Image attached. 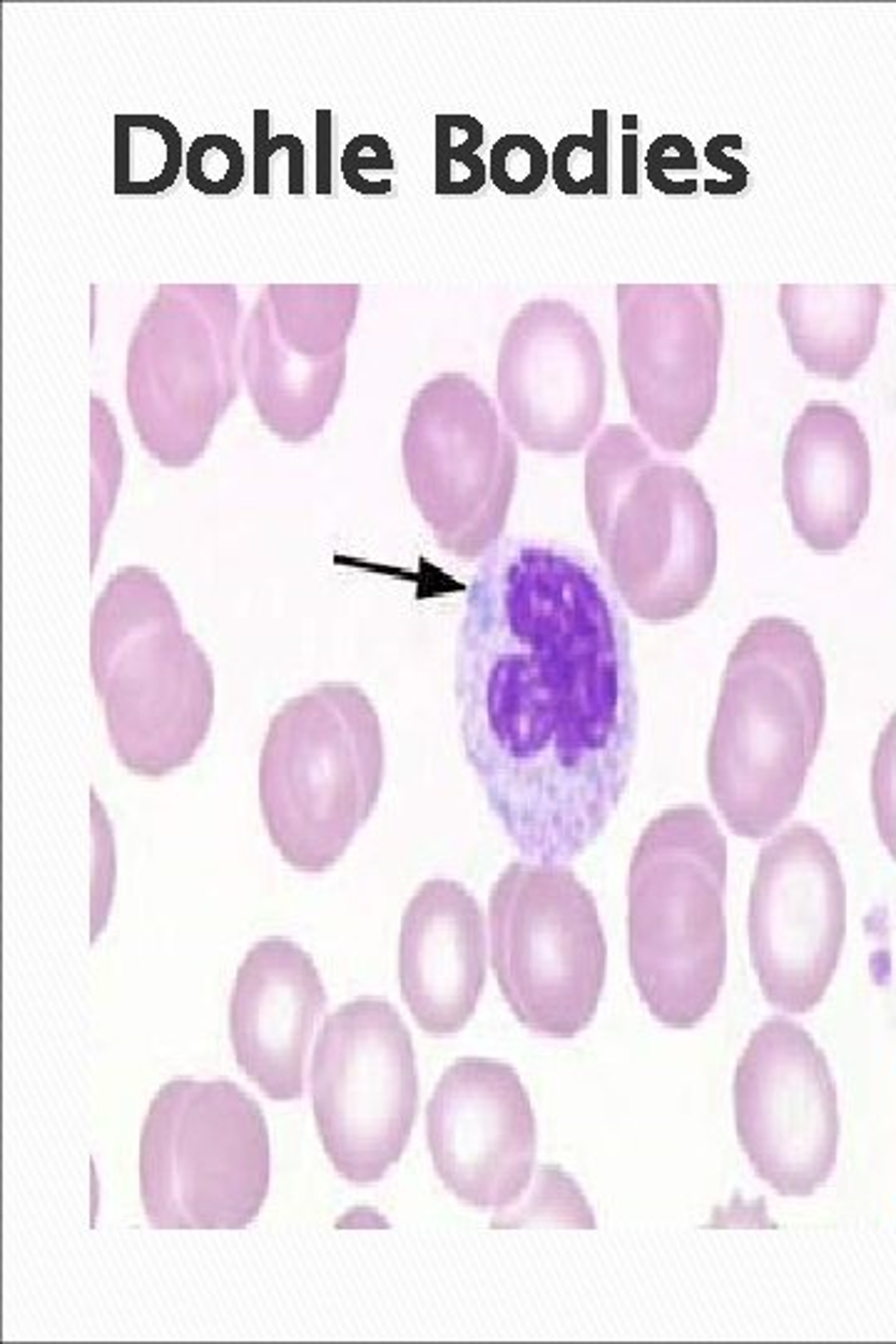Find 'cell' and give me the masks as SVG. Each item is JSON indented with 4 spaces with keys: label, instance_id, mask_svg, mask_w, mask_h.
Wrapping results in <instances>:
<instances>
[{
    "label": "cell",
    "instance_id": "6da1fadb",
    "mask_svg": "<svg viewBox=\"0 0 896 1344\" xmlns=\"http://www.w3.org/2000/svg\"><path fill=\"white\" fill-rule=\"evenodd\" d=\"M468 764L519 852L568 864L605 832L637 747L630 625L581 551L506 541L485 553L455 643Z\"/></svg>",
    "mask_w": 896,
    "mask_h": 1344
},
{
    "label": "cell",
    "instance_id": "7a4b0ae2",
    "mask_svg": "<svg viewBox=\"0 0 896 1344\" xmlns=\"http://www.w3.org/2000/svg\"><path fill=\"white\" fill-rule=\"evenodd\" d=\"M827 717V680L812 635L759 618L727 658L708 742V785L727 827L764 839L792 817Z\"/></svg>",
    "mask_w": 896,
    "mask_h": 1344
},
{
    "label": "cell",
    "instance_id": "3957f363",
    "mask_svg": "<svg viewBox=\"0 0 896 1344\" xmlns=\"http://www.w3.org/2000/svg\"><path fill=\"white\" fill-rule=\"evenodd\" d=\"M90 670L120 762L142 777L185 767L207 740L215 673L145 566L108 581L90 620Z\"/></svg>",
    "mask_w": 896,
    "mask_h": 1344
},
{
    "label": "cell",
    "instance_id": "277c9868",
    "mask_svg": "<svg viewBox=\"0 0 896 1344\" xmlns=\"http://www.w3.org/2000/svg\"><path fill=\"white\" fill-rule=\"evenodd\" d=\"M586 513L622 603L648 622L695 613L717 575V519L697 476L655 459L630 423H607L586 455Z\"/></svg>",
    "mask_w": 896,
    "mask_h": 1344
},
{
    "label": "cell",
    "instance_id": "5b68a950",
    "mask_svg": "<svg viewBox=\"0 0 896 1344\" xmlns=\"http://www.w3.org/2000/svg\"><path fill=\"white\" fill-rule=\"evenodd\" d=\"M727 839L700 804L652 819L628 875V956L648 1011L695 1029L717 1004L727 971Z\"/></svg>",
    "mask_w": 896,
    "mask_h": 1344
},
{
    "label": "cell",
    "instance_id": "8992f818",
    "mask_svg": "<svg viewBox=\"0 0 896 1344\" xmlns=\"http://www.w3.org/2000/svg\"><path fill=\"white\" fill-rule=\"evenodd\" d=\"M384 782V735L367 693L322 682L272 717L260 759V804L294 869L334 867L367 822Z\"/></svg>",
    "mask_w": 896,
    "mask_h": 1344
},
{
    "label": "cell",
    "instance_id": "52a82bcc",
    "mask_svg": "<svg viewBox=\"0 0 896 1344\" xmlns=\"http://www.w3.org/2000/svg\"><path fill=\"white\" fill-rule=\"evenodd\" d=\"M269 1128L232 1081L177 1078L152 1098L140 1195L155 1230H242L269 1193Z\"/></svg>",
    "mask_w": 896,
    "mask_h": 1344
},
{
    "label": "cell",
    "instance_id": "ba28073f",
    "mask_svg": "<svg viewBox=\"0 0 896 1344\" xmlns=\"http://www.w3.org/2000/svg\"><path fill=\"white\" fill-rule=\"evenodd\" d=\"M240 319L234 284H159L142 309L125 393L135 434L163 466L200 461L237 399Z\"/></svg>",
    "mask_w": 896,
    "mask_h": 1344
},
{
    "label": "cell",
    "instance_id": "9c48e42d",
    "mask_svg": "<svg viewBox=\"0 0 896 1344\" xmlns=\"http://www.w3.org/2000/svg\"><path fill=\"white\" fill-rule=\"evenodd\" d=\"M491 963L530 1034L573 1038L603 997L607 944L598 903L568 864H508L489 899Z\"/></svg>",
    "mask_w": 896,
    "mask_h": 1344
},
{
    "label": "cell",
    "instance_id": "30bf717a",
    "mask_svg": "<svg viewBox=\"0 0 896 1344\" xmlns=\"http://www.w3.org/2000/svg\"><path fill=\"white\" fill-rule=\"evenodd\" d=\"M401 461L438 549L461 560L496 549L519 478V446L483 386L461 371L429 379L408 406Z\"/></svg>",
    "mask_w": 896,
    "mask_h": 1344
},
{
    "label": "cell",
    "instance_id": "8fae6325",
    "mask_svg": "<svg viewBox=\"0 0 896 1344\" xmlns=\"http://www.w3.org/2000/svg\"><path fill=\"white\" fill-rule=\"evenodd\" d=\"M319 1138L341 1178L379 1183L404 1156L419 1108L412 1031L389 1001L364 997L326 1016L311 1055Z\"/></svg>",
    "mask_w": 896,
    "mask_h": 1344
},
{
    "label": "cell",
    "instance_id": "7c38bea8",
    "mask_svg": "<svg viewBox=\"0 0 896 1344\" xmlns=\"http://www.w3.org/2000/svg\"><path fill=\"white\" fill-rule=\"evenodd\" d=\"M615 309L630 414L663 451H693L717 406L723 292L717 284H618Z\"/></svg>",
    "mask_w": 896,
    "mask_h": 1344
},
{
    "label": "cell",
    "instance_id": "4fadbf2b",
    "mask_svg": "<svg viewBox=\"0 0 896 1344\" xmlns=\"http://www.w3.org/2000/svg\"><path fill=\"white\" fill-rule=\"evenodd\" d=\"M747 933L764 999L787 1014L812 1011L837 974L847 939L845 877L815 827H787L759 852Z\"/></svg>",
    "mask_w": 896,
    "mask_h": 1344
},
{
    "label": "cell",
    "instance_id": "5bb4252c",
    "mask_svg": "<svg viewBox=\"0 0 896 1344\" xmlns=\"http://www.w3.org/2000/svg\"><path fill=\"white\" fill-rule=\"evenodd\" d=\"M735 1128L752 1168L785 1198L830 1180L839 1153V1098L830 1063L800 1023L767 1019L732 1083Z\"/></svg>",
    "mask_w": 896,
    "mask_h": 1344
},
{
    "label": "cell",
    "instance_id": "9a60e30c",
    "mask_svg": "<svg viewBox=\"0 0 896 1344\" xmlns=\"http://www.w3.org/2000/svg\"><path fill=\"white\" fill-rule=\"evenodd\" d=\"M496 393L530 451H583L605 408V356L588 316L566 299L523 304L500 339Z\"/></svg>",
    "mask_w": 896,
    "mask_h": 1344
},
{
    "label": "cell",
    "instance_id": "2e32d148",
    "mask_svg": "<svg viewBox=\"0 0 896 1344\" xmlns=\"http://www.w3.org/2000/svg\"><path fill=\"white\" fill-rule=\"evenodd\" d=\"M427 1141L446 1190L476 1210H508L536 1165V1113L519 1073L496 1059H459L427 1108Z\"/></svg>",
    "mask_w": 896,
    "mask_h": 1344
},
{
    "label": "cell",
    "instance_id": "e0dca14e",
    "mask_svg": "<svg viewBox=\"0 0 896 1344\" xmlns=\"http://www.w3.org/2000/svg\"><path fill=\"white\" fill-rule=\"evenodd\" d=\"M326 991L314 959L290 939L252 946L234 978L230 1038L249 1081L272 1100L304 1093V1070Z\"/></svg>",
    "mask_w": 896,
    "mask_h": 1344
},
{
    "label": "cell",
    "instance_id": "ac0fdd59",
    "mask_svg": "<svg viewBox=\"0 0 896 1344\" xmlns=\"http://www.w3.org/2000/svg\"><path fill=\"white\" fill-rule=\"evenodd\" d=\"M485 922L466 886L429 879L401 918L399 984L429 1036H453L474 1016L489 967Z\"/></svg>",
    "mask_w": 896,
    "mask_h": 1344
},
{
    "label": "cell",
    "instance_id": "d6986e66",
    "mask_svg": "<svg viewBox=\"0 0 896 1344\" xmlns=\"http://www.w3.org/2000/svg\"><path fill=\"white\" fill-rule=\"evenodd\" d=\"M782 491L794 534L812 551L839 553L860 536L871 500V453L847 406L812 401L787 436Z\"/></svg>",
    "mask_w": 896,
    "mask_h": 1344
},
{
    "label": "cell",
    "instance_id": "ffe728a7",
    "mask_svg": "<svg viewBox=\"0 0 896 1344\" xmlns=\"http://www.w3.org/2000/svg\"><path fill=\"white\" fill-rule=\"evenodd\" d=\"M240 367L252 406L277 438L304 444L322 434L346 382V359L311 361L279 341L262 297L242 326Z\"/></svg>",
    "mask_w": 896,
    "mask_h": 1344
},
{
    "label": "cell",
    "instance_id": "44dd1931",
    "mask_svg": "<svg viewBox=\"0 0 896 1344\" xmlns=\"http://www.w3.org/2000/svg\"><path fill=\"white\" fill-rule=\"evenodd\" d=\"M882 284H782L779 319L807 374L849 382L877 344Z\"/></svg>",
    "mask_w": 896,
    "mask_h": 1344
},
{
    "label": "cell",
    "instance_id": "7402d4cb",
    "mask_svg": "<svg viewBox=\"0 0 896 1344\" xmlns=\"http://www.w3.org/2000/svg\"><path fill=\"white\" fill-rule=\"evenodd\" d=\"M185 165L177 125L163 115H115V195L155 197Z\"/></svg>",
    "mask_w": 896,
    "mask_h": 1344
},
{
    "label": "cell",
    "instance_id": "603a6c76",
    "mask_svg": "<svg viewBox=\"0 0 896 1344\" xmlns=\"http://www.w3.org/2000/svg\"><path fill=\"white\" fill-rule=\"evenodd\" d=\"M483 125L470 115L436 118V192L446 197L476 195L489 180L478 155Z\"/></svg>",
    "mask_w": 896,
    "mask_h": 1344
},
{
    "label": "cell",
    "instance_id": "cb8c5ba5",
    "mask_svg": "<svg viewBox=\"0 0 896 1344\" xmlns=\"http://www.w3.org/2000/svg\"><path fill=\"white\" fill-rule=\"evenodd\" d=\"M611 155H607V112H593V133L568 135L553 152V180L566 195H607L611 180Z\"/></svg>",
    "mask_w": 896,
    "mask_h": 1344
},
{
    "label": "cell",
    "instance_id": "d4e9b609",
    "mask_svg": "<svg viewBox=\"0 0 896 1344\" xmlns=\"http://www.w3.org/2000/svg\"><path fill=\"white\" fill-rule=\"evenodd\" d=\"M506 1218H493L491 1225L493 1227H506V1225H523L528 1220H556V1222H571V1225H583V1227H596V1218L593 1210H590L588 1200L583 1198L581 1188L575 1186V1180L571 1175H566L560 1168L545 1165L538 1171V1180L536 1188L526 1203L515 1207V1210H506Z\"/></svg>",
    "mask_w": 896,
    "mask_h": 1344
},
{
    "label": "cell",
    "instance_id": "484cf974",
    "mask_svg": "<svg viewBox=\"0 0 896 1344\" xmlns=\"http://www.w3.org/2000/svg\"><path fill=\"white\" fill-rule=\"evenodd\" d=\"M185 174L197 192L232 195L245 180V152L230 135H200L185 152Z\"/></svg>",
    "mask_w": 896,
    "mask_h": 1344
},
{
    "label": "cell",
    "instance_id": "4316f807",
    "mask_svg": "<svg viewBox=\"0 0 896 1344\" xmlns=\"http://www.w3.org/2000/svg\"><path fill=\"white\" fill-rule=\"evenodd\" d=\"M549 152L534 135H504L491 148L489 177L504 195H534L545 185Z\"/></svg>",
    "mask_w": 896,
    "mask_h": 1344
},
{
    "label": "cell",
    "instance_id": "83f0119b",
    "mask_svg": "<svg viewBox=\"0 0 896 1344\" xmlns=\"http://www.w3.org/2000/svg\"><path fill=\"white\" fill-rule=\"evenodd\" d=\"M93 451H95L93 466L101 470L110 466L112 470V474H101L93 478V483L101 478V483L93 485V560H95L97 543H101V538H103V528L110 519L112 504H115V493L110 491V485L105 483V478H110V481L118 485L120 468H123V446H120L115 436V419H112L108 404L97 397H93Z\"/></svg>",
    "mask_w": 896,
    "mask_h": 1344
},
{
    "label": "cell",
    "instance_id": "f1b7e54d",
    "mask_svg": "<svg viewBox=\"0 0 896 1344\" xmlns=\"http://www.w3.org/2000/svg\"><path fill=\"white\" fill-rule=\"evenodd\" d=\"M391 170V148L382 135H359L349 142L341 155V174L346 185L359 195H389L391 180L379 177V172Z\"/></svg>",
    "mask_w": 896,
    "mask_h": 1344
},
{
    "label": "cell",
    "instance_id": "f546056e",
    "mask_svg": "<svg viewBox=\"0 0 896 1344\" xmlns=\"http://www.w3.org/2000/svg\"><path fill=\"white\" fill-rule=\"evenodd\" d=\"M650 182L667 195H690L697 189V159L693 142L682 135H665L648 152Z\"/></svg>",
    "mask_w": 896,
    "mask_h": 1344
},
{
    "label": "cell",
    "instance_id": "4dcf8cb0",
    "mask_svg": "<svg viewBox=\"0 0 896 1344\" xmlns=\"http://www.w3.org/2000/svg\"><path fill=\"white\" fill-rule=\"evenodd\" d=\"M294 138L297 135H272L269 110H254V195L269 197L272 155H277V150L290 145Z\"/></svg>",
    "mask_w": 896,
    "mask_h": 1344
},
{
    "label": "cell",
    "instance_id": "1f68e13d",
    "mask_svg": "<svg viewBox=\"0 0 896 1344\" xmlns=\"http://www.w3.org/2000/svg\"><path fill=\"white\" fill-rule=\"evenodd\" d=\"M316 189L331 195V112H316Z\"/></svg>",
    "mask_w": 896,
    "mask_h": 1344
}]
</instances>
